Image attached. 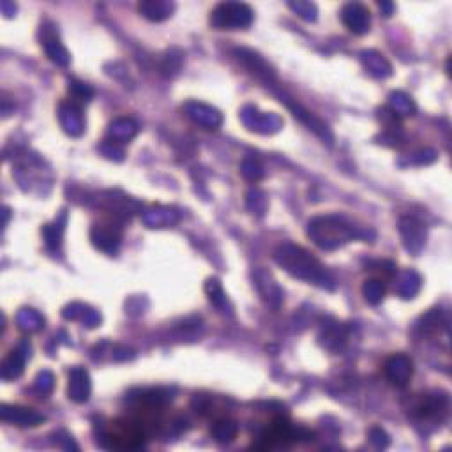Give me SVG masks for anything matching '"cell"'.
Masks as SVG:
<instances>
[{
    "mask_svg": "<svg viewBox=\"0 0 452 452\" xmlns=\"http://www.w3.org/2000/svg\"><path fill=\"white\" fill-rule=\"evenodd\" d=\"M2 419L14 422L18 426H37V424L45 422V417L37 416L36 411L27 410V408H18V407H2Z\"/></svg>",
    "mask_w": 452,
    "mask_h": 452,
    "instance_id": "cell-2",
    "label": "cell"
},
{
    "mask_svg": "<svg viewBox=\"0 0 452 452\" xmlns=\"http://www.w3.org/2000/svg\"><path fill=\"white\" fill-rule=\"evenodd\" d=\"M387 374L396 385H407L408 378L411 376V362L405 357H394L387 364Z\"/></svg>",
    "mask_w": 452,
    "mask_h": 452,
    "instance_id": "cell-3",
    "label": "cell"
},
{
    "mask_svg": "<svg viewBox=\"0 0 452 452\" xmlns=\"http://www.w3.org/2000/svg\"><path fill=\"white\" fill-rule=\"evenodd\" d=\"M275 262L283 265L288 272H292L293 269L299 267V271H295L297 278H304V272H309V278L311 281H324L325 271L321 267L318 260L313 258L309 253H306L302 247H293V246H284L280 247L275 251Z\"/></svg>",
    "mask_w": 452,
    "mask_h": 452,
    "instance_id": "cell-1",
    "label": "cell"
},
{
    "mask_svg": "<svg viewBox=\"0 0 452 452\" xmlns=\"http://www.w3.org/2000/svg\"><path fill=\"white\" fill-rule=\"evenodd\" d=\"M212 435H214V440L219 442V444H228L237 435V426L231 420H221L212 428Z\"/></svg>",
    "mask_w": 452,
    "mask_h": 452,
    "instance_id": "cell-4",
    "label": "cell"
}]
</instances>
